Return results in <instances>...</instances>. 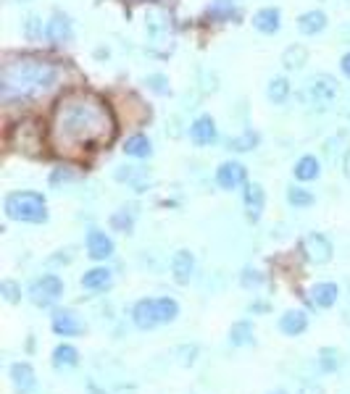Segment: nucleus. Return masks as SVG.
I'll list each match as a JSON object with an SVG mask.
<instances>
[{
    "label": "nucleus",
    "instance_id": "obj_29",
    "mask_svg": "<svg viewBox=\"0 0 350 394\" xmlns=\"http://www.w3.org/2000/svg\"><path fill=\"white\" fill-rule=\"evenodd\" d=\"M287 203L292 208H311L314 206V195H311L306 187H295V184H292V187L287 189Z\"/></svg>",
    "mask_w": 350,
    "mask_h": 394
},
{
    "label": "nucleus",
    "instance_id": "obj_11",
    "mask_svg": "<svg viewBox=\"0 0 350 394\" xmlns=\"http://www.w3.org/2000/svg\"><path fill=\"white\" fill-rule=\"evenodd\" d=\"M171 274H174L176 284H190L195 274V257L190 250H176L171 257Z\"/></svg>",
    "mask_w": 350,
    "mask_h": 394
},
{
    "label": "nucleus",
    "instance_id": "obj_40",
    "mask_svg": "<svg viewBox=\"0 0 350 394\" xmlns=\"http://www.w3.org/2000/svg\"><path fill=\"white\" fill-rule=\"evenodd\" d=\"M129 3H161V0H129Z\"/></svg>",
    "mask_w": 350,
    "mask_h": 394
},
{
    "label": "nucleus",
    "instance_id": "obj_24",
    "mask_svg": "<svg viewBox=\"0 0 350 394\" xmlns=\"http://www.w3.org/2000/svg\"><path fill=\"white\" fill-rule=\"evenodd\" d=\"M77 363H79V352L71 344H58L53 350V366L55 368H74Z\"/></svg>",
    "mask_w": 350,
    "mask_h": 394
},
{
    "label": "nucleus",
    "instance_id": "obj_12",
    "mask_svg": "<svg viewBox=\"0 0 350 394\" xmlns=\"http://www.w3.org/2000/svg\"><path fill=\"white\" fill-rule=\"evenodd\" d=\"M88 252L92 260H108V257L114 255V240L105 232L92 229V232L88 234Z\"/></svg>",
    "mask_w": 350,
    "mask_h": 394
},
{
    "label": "nucleus",
    "instance_id": "obj_39",
    "mask_svg": "<svg viewBox=\"0 0 350 394\" xmlns=\"http://www.w3.org/2000/svg\"><path fill=\"white\" fill-rule=\"evenodd\" d=\"M342 171H345V176L350 179V150L345 153V158H342Z\"/></svg>",
    "mask_w": 350,
    "mask_h": 394
},
{
    "label": "nucleus",
    "instance_id": "obj_31",
    "mask_svg": "<svg viewBox=\"0 0 350 394\" xmlns=\"http://www.w3.org/2000/svg\"><path fill=\"white\" fill-rule=\"evenodd\" d=\"M319 366L324 371H334L342 366V355L337 350H332V347H324L322 350V358H319Z\"/></svg>",
    "mask_w": 350,
    "mask_h": 394
},
{
    "label": "nucleus",
    "instance_id": "obj_5",
    "mask_svg": "<svg viewBox=\"0 0 350 394\" xmlns=\"http://www.w3.org/2000/svg\"><path fill=\"white\" fill-rule=\"evenodd\" d=\"M61 294H63V282L55 274L40 276V279H35L32 287H29V300L35 302V305H40V308L53 305Z\"/></svg>",
    "mask_w": 350,
    "mask_h": 394
},
{
    "label": "nucleus",
    "instance_id": "obj_42",
    "mask_svg": "<svg viewBox=\"0 0 350 394\" xmlns=\"http://www.w3.org/2000/svg\"><path fill=\"white\" fill-rule=\"evenodd\" d=\"M277 394H282V392H277Z\"/></svg>",
    "mask_w": 350,
    "mask_h": 394
},
{
    "label": "nucleus",
    "instance_id": "obj_33",
    "mask_svg": "<svg viewBox=\"0 0 350 394\" xmlns=\"http://www.w3.org/2000/svg\"><path fill=\"white\" fill-rule=\"evenodd\" d=\"M0 294L6 297V302H18L21 300V287L16 282H11V279H6V282H0Z\"/></svg>",
    "mask_w": 350,
    "mask_h": 394
},
{
    "label": "nucleus",
    "instance_id": "obj_18",
    "mask_svg": "<svg viewBox=\"0 0 350 394\" xmlns=\"http://www.w3.org/2000/svg\"><path fill=\"white\" fill-rule=\"evenodd\" d=\"M280 329H282V334H287V336L303 334L308 329V316L303 310H287V313L280 318Z\"/></svg>",
    "mask_w": 350,
    "mask_h": 394
},
{
    "label": "nucleus",
    "instance_id": "obj_37",
    "mask_svg": "<svg viewBox=\"0 0 350 394\" xmlns=\"http://www.w3.org/2000/svg\"><path fill=\"white\" fill-rule=\"evenodd\" d=\"M340 69H342V74L350 79V53H345L342 55V60H340Z\"/></svg>",
    "mask_w": 350,
    "mask_h": 394
},
{
    "label": "nucleus",
    "instance_id": "obj_1",
    "mask_svg": "<svg viewBox=\"0 0 350 394\" xmlns=\"http://www.w3.org/2000/svg\"><path fill=\"white\" fill-rule=\"evenodd\" d=\"M111 108L92 92H69L55 103L51 116V145L58 153L97 150L114 139Z\"/></svg>",
    "mask_w": 350,
    "mask_h": 394
},
{
    "label": "nucleus",
    "instance_id": "obj_13",
    "mask_svg": "<svg viewBox=\"0 0 350 394\" xmlns=\"http://www.w3.org/2000/svg\"><path fill=\"white\" fill-rule=\"evenodd\" d=\"M82 321H79L71 310H55L53 313V331L58 336H77L82 334Z\"/></svg>",
    "mask_w": 350,
    "mask_h": 394
},
{
    "label": "nucleus",
    "instance_id": "obj_27",
    "mask_svg": "<svg viewBox=\"0 0 350 394\" xmlns=\"http://www.w3.org/2000/svg\"><path fill=\"white\" fill-rule=\"evenodd\" d=\"M156 310H158V321H161V324H171V321L179 316V305H176L174 297H158Z\"/></svg>",
    "mask_w": 350,
    "mask_h": 394
},
{
    "label": "nucleus",
    "instance_id": "obj_6",
    "mask_svg": "<svg viewBox=\"0 0 350 394\" xmlns=\"http://www.w3.org/2000/svg\"><path fill=\"white\" fill-rule=\"evenodd\" d=\"M332 242L327 240L324 234H308L306 240H303V255H306L308 263H314V266H324L332 260Z\"/></svg>",
    "mask_w": 350,
    "mask_h": 394
},
{
    "label": "nucleus",
    "instance_id": "obj_23",
    "mask_svg": "<svg viewBox=\"0 0 350 394\" xmlns=\"http://www.w3.org/2000/svg\"><path fill=\"white\" fill-rule=\"evenodd\" d=\"M266 97H269L274 105L287 103V97H290L287 77H272V79H269V85H266Z\"/></svg>",
    "mask_w": 350,
    "mask_h": 394
},
{
    "label": "nucleus",
    "instance_id": "obj_3",
    "mask_svg": "<svg viewBox=\"0 0 350 394\" xmlns=\"http://www.w3.org/2000/svg\"><path fill=\"white\" fill-rule=\"evenodd\" d=\"M6 215L11 221L21 223H43L48 221V206H45V197L40 192H11L6 197Z\"/></svg>",
    "mask_w": 350,
    "mask_h": 394
},
{
    "label": "nucleus",
    "instance_id": "obj_20",
    "mask_svg": "<svg viewBox=\"0 0 350 394\" xmlns=\"http://www.w3.org/2000/svg\"><path fill=\"white\" fill-rule=\"evenodd\" d=\"M292 174H295V179L298 181H314V179H319V174H322V163H319L316 155H303V158H298Z\"/></svg>",
    "mask_w": 350,
    "mask_h": 394
},
{
    "label": "nucleus",
    "instance_id": "obj_16",
    "mask_svg": "<svg viewBox=\"0 0 350 394\" xmlns=\"http://www.w3.org/2000/svg\"><path fill=\"white\" fill-rule=\"evenodd\" d=\"M253 26L258 29V32H263V35H277L282 29V11L280 9H261L255 11L253 16Z\"/></svg>",
    "mask_w": 350,
    "mask_h": 394
},
{
    "label": "nucleus",
    "instance_id": "obj_30",
    "mask_svg": "<svg viewBox=\"0 0 350 394\" xmlns=\"http://www.w3.org/2000/svg\"><path fill=\"white\" fill-rule=\"evenodd\" d=\"M235 0H216L213 6L208 9V14L211 16H216V18H221V21H227V18H232V16H237V9L232 6Z\"/></svg>",
    "mask_w": 350,
    "mask_h": 394
},
{
    "label": "nucleus",
    "instance_id": "obj_8",
    "mask_svg": "<svg viewBox=\"0 0 350 394\" xmlns=\"http://www.w3.org/2000/svg\"><path fill=\"white\" fill-rule=\"evenodd\" d=\"M243 208H245L248 221H258L263 215V208H266V192L258 181H250L245 184V192H243Z\"/></svg>",
    "mask_w": 350,
    "mask_h": 394
},
{
    "label": "nucleus",
    "instance_id": "obj_35",
    "mask_svg": "<svg viewBox=\"0 0 350 394\" xmlns=\"http://www.w3.org/2000/svg\"><path fill=\"white\" fill-rule=\"evenodd\" d=\"M140 176H145V171H140L137 166H124V169L116 171V179L119 181H137Z\"/></svg>",
    "mask_w": 350,
    "mask_h": 394
},
{
    "label": "nucleus",
    "instance_id": "obj_17",
    "mask_svg": "<svg viewBox=\"0 0 350 394\" xmlns=\"http://www.w3.org/2000/svg\"><path fill=\"white\" fill-rule=\"evenodd\" d=\"M132 321H134V326H137V329H145V331L161 324V321H158L156 300H140V302H137V305H134V310H132Z\"/></svg>",
    "mask_w": 350,
    "mask_h": 394
},
{
    "label": "nucleus",
    "instance_id": "obj_14",
    "mask_svg": "<svg viewBox=\"0 0 350 394\" xmlns=\"http://www.w3.org/2000/svg\"><path fill=\"white\" fill-rule=\"evenodd\" d=\"M11 381H14V389L21 394H29L37 386L35 378V368L29 363H14L11 366Z\"/></svg>",
    "mask_w": 350,
    "mask_h": 394
},
{
    "label": "nucleus",
    "instance_id": "obj_25",
    "mask_svg": "<svg viewBox=\"0 0 350 394\" xmlns=\"http://www.w3.org/2000/svg\"><path fill=\"white\" fill-rule=\"evenodd\" d=\"M229 344L232 347H248V344H253V326L248 324V321H240L229 329Z\"/></svg>",
    "mask_w": 350,
    "mask_h": 394
},
{
    "label": "nucleus",
    "instance_id": "obj_2",
    "mask_svg": "<svg viewBox=\"0 0 350 394\" xmlns=\"http://www.w3.org/2000/svg\"><path fill=\"white\" fill-rule=\"evenodd\" d=\"M61 77L58 66H53L48 60L35 58H18L9 60L0 69V100L14 103V100H32L40 97L48 90L55 87Z\"/></svg>",
    "mask_w": 350,
    "mask_h": 394
},
{
    "label": "nucleus",
    "instance_id": "obj_10",
    "mask_svg": "<svg viewBox=\"0 0 350 394\" xmlns=\"http://www.w3.org/2000/svg\"><path fill=\"white\" fill-rule=\"evenodd\" d=\"M216 184L221 189H237L240 184H245V166L237 161H224L216 169Z\"/></svg>",
    "mask_w": 350,
    "mask_h": 394
},
{
    "label": "nucleus",
    "instance_id": "obj_26",
    "mask_svg": "<svg viewBox=\"0 0 350 394\" xmlns=\"http://www.w3.org/2000/svg\"><path fill=\"white\" fill-rule=\"evenodd\" d=\"M308 53L303 45H290L287 50H285V55H282V63H285V69H303V63H306Z\"/></svg>",
    "mask_w": 350,
    "mask_h": 394
},
{
    "label": "nucleus",
    "instance_id": "obj_15",
    "mask_svg": "<svg viewBox=\"0 0 350 394\" xmlns=\"http://www.w3.org/2000/svg\"><path fill=\"white\" fill-rule=\"evenodd\" d=\"M308 297H311V302H314L316 308H332L334 302H337V297H340V287L332 282H319L311 287Z\"/></svg>",
    "mask_w": 350,
    "mask_h": 394
},
{
    "label": "nucleus",
    "instance_id": "obj_36",
    "mask_svg": "<svg viewBox=\"0 0 350 394\" xmlns=\"http://www.w3.org/2000/svg\"><path fill=\"white\" fill-rule=\"evenodd\" d=\"M243 284H245V287H258V284H261V276L255 274V271H250V268H248L245 276H243Z\"/></svg>",
    "mask_w": 350,
    "mask_h": 394
},
{
    "label": "nucleus",
    "instance_id": "obj_7",
    "mask_svg": "<svg viewBox=\"0 0 350 394\" xmlns=\"http://www.w3.org/2000/svg\"><path fill=\"white\" fill-rule=\"evenodd\" d=\"M190 139H193L198 147H208L219 139V129H216V121L211 119L208 113H203L190 124Z\"/></svg>",
    "mask_w": 350,
    "mask_h": 394
},
{
    "label": "nucleus",
    "instance_id": "obj_9",
    "mask_svg": "<svg viewBox=\"0 0 350 394\" xmlns=\"http://www.w3.org/2000/svg\"><path fill=\"white\" fill-rule=\"evenodd\" d=\"M45 37H48V43H53V45L69 43L71 37H74V26H71V18L66 16V14H53L51 21L45 24Z\"/></svg>",
    "mask_w": 350,
    "mask_h": 394
},
{
    "label": "nucleus",
    "instance_id": "obj_4",
    "mask_svg": "<svg viewBox=\"0 0 350 394\" xmlns=\"http://www.w3.org/2000/svg\"><path fill=\"white\" fill-rule=\"evenodd\" d=\"M337 79L329 77V74H314V77L308 79L306 85V95L308 100L319 108H329V105L337 100Z\"/></svg>",
    "mask_w": 350,
    "mask_h": 394
},
{
    "label": "nucleus",
    "instance_id": "obj_34",
    "mask_svg": "<svg viewBox=\"0 0 350 394\" xmlns=\"http://www.w3.org/2000/svg\"><path fill=\"white\" fill-rule=\"evenodd\" d=\"M111 223H114V229H119V232H132V223H134V215L127 213V208L124 211H119V213L111 218Z\"/></svg>",
    "mask_w": 350,
    "mask_h": 394
},
{
    "label": "nucleus",
    "instance_id": "obj_41",
    "mask_svg": "<svg viewBox=\"0 0 350 394\" xmlns=\"http://www.w3.org/2000/svg\"><path fill=\"white\" fill-rule=\"evenodd\" d=\"M348 32H350V26H348Z\"/></svg>",
    "mask_w": 350,
    "mask_h": 394
},
{
    "label": "nucleus",
    "instance_id": "obj_19",
    "mask_svg": "<svg viewBox=\"0 0 350 394\" xmlns=\"http://www.w3.org/2000/svg\"><path fill=\"white\" fill-rule=\"evenodd\" d=\"M298 29H300V35H308V37L324 32L327 29V14L324 11H306V14L298 18Z\"/></svg>",
    "mask_w": 350,
    "mask_h": 394
},
{
    "label": "nucleus",
    "instance_id": "obj_22",
    "mask_svg": "<svg viewBox=\"0 0 350 394\" xmlns=\"http://www.w3.org/2000/svg\"><path fill=\"white\" fill-rule=\"evenodd\" d=\"M150 153H153V142L145 134H132L124 142V155H129V158H150Z\"/></svg>",
    "mask_w": 350,
    "mask_h": 394
},
{
    "label": "nucleus",
    "instance_id": "obj_32",
    "mask_svg": "<svg viewBox=\"0 0 350 394\" xmlns=\"http://www.w3.org/2000/svg\"><path fill=\"white\" fill-rule=\"evenodd\" d=\"M145 85H148L150 92H156V95H169V92H171L169 79L164 77V74H148V77H145Z\"/></svg>",
    "mask_w": 350,
    "mask_h": 394
},
{
    "label": "nucleus",
    "instance_id": "obj_28",
    "mask_svg": "<svg viewBox=\"0 0 350 394\" xmlns=\"http://www.w3.org/2000/svg\"><path fill=\"white\" fill-rule=\"evenodd\" d=\"M258 139H261V137H258L255 132H243L240 137L229 139V150H235V153H248V150H255Z\"/></svg>",
    "mask_w": 350,
    "mask_h": 394
},
{
    "label": "nucleus",
    "instance_id": "obj_21",
    "mask_svg": "<svg viewBox=\"0 0 350 394\" xmlns=\"http://www.w3.org/2000/svg\"><path fill=\"white\" fill-rule=\"evenodd\" d=\"M111 282H114V276H111V271L108 268H92V271H88V274L82 276V287L90 292H100V289H108L111 287Z\"/></svg>",
    "mask_w": 350,
    "mask_h": 394
},
{
    "label": "nucleus",
    "instance_id": "obj_38",
    "mask_svg": "<svg viewBox=\"0 0 350 394\" xmlns=\"http://www.w3.org/2000/svg\"><path fill=\"white\" fill-rule=\"evenodd\" d=\"M300 394H324L319 386H314V384H303L300 386Z\"/></svg>",
    "mask_w": 350,
    "mask_h": 394
}]
</instances>
